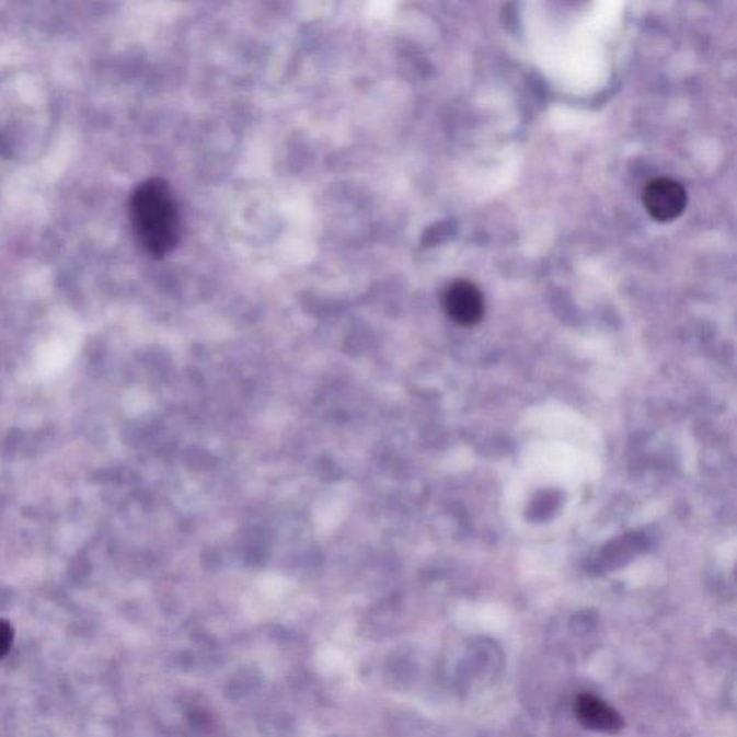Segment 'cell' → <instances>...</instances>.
I'll use <instances>...</instances> for the list:
<instances>
[{"label": "cell", "instance_id": "cell-5", "mask_svg": "<svg viewBox=\"0 0 737 737\" xmlns=\"http://www.w3.org/2000/svg\"><path fill=\"white\" fill-rule=\"evenodd\" d=\"M12 641V626L7 621L0 620V658L11 649Z\"/></svg>", "mask_w": 737, "mask_h": 737}, {"label": "cell", "instance_id": "cell-4", "mask_svg": "<svg viewBox=\"0 0 737 737\" xmlns=\"http://www.w3.org/2000/svg\"><path fill=\"white\" fill-rule=\"evenodd\" d=\"M575 716L586 729L617 735L624 729L621 714L597 695L584 693L575 700Z\"/></svg>", "mask_w": 737, "mask_h": 737}, {"label": "cell", "instance_id": "cell-2", "mask_svg": "<svg viewBox=\"0 0 737 737\" xmlns=\"http://www.w3.org/2000/svg\"><path fill=\"white\" fill-rule=\"evenodd\" d=\"M643 204L649 217L658 222H671L684 212L687 194L681 183L671 177L649 181L643 191Z\"/></svg>", "mask_w": 737, "mask_h": 737}, {"label": "cell", "instance_id": "cell-3", "mask_svg": "<svg viewBox=\"0 0 737 737\" xmlns=\"http://www.w3.org/2000/svg\"><path fill=\"white\" fill-rule=\"evenodd\" d=\"M442 307L452 322L460 326H474L482 322L484 315V296L475 284L456 280L444 291Z\"/></svg>", "mask_w": 737, "mask_h": 737}, {"label": "cell", "instance_id": "cell-1", "mask_svg": "<svg viewBox=\"0 0 737 737\" xmlns=\"http://www.w3.org/2000/svg\"><path fill=\"white\" fill-rule=\"evenodd\" d=\"M130 219L137 240L153 258L172 253L181 240V217L171 186L163 179L141 182L133 191Z\"/></svg>", "mask_w": 737, "mask_h": 737}]
</instances>
